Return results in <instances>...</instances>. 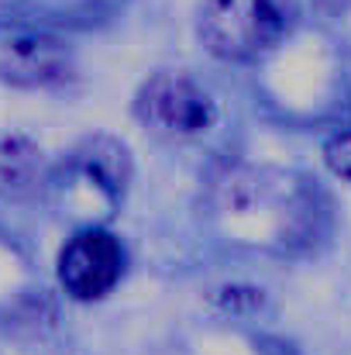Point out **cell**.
Listing matches in <instances>:
<instances>
[{
	"label": "cell",
	"instance_id": "1",
	"mask_svg": "<svg viewBox=\"0 0 351 355\" xmlns=\"http://www.w3.org/2000/svg\"><path fill=\"white\" fill-rule=\"evenodd\" d=\"M293 0H204L197 35L228 62H248L276 49L293 28Z\"/></svg>",
	"mask_w": 351,
	"mask_h": 355
},
{
	"label": "cell",
	"instance_id": "2",
	"mask_svg": "<svg viewBox=\"0 0 351 355\" xmlns=\"http://www.w3.org/2000/svg\"><path fill=\"white\" fill-rule=\"evenodd\" d=\"M134 114L162 138H197L210 131L217 107L210 94L186 73H155L134 97Z\"/></svg>",
	"mask_w": 351,
	"mask_h": 355
},
{
	"label": "cell",
	"instance_id": "3",
	"mask_svg": "<svg viewBox=\"0 0 351 355\" xmlns=\"http://www.w3.org/2000/svg\"><path fill=\"white\" fill-rule=\"evenodd\" d=\"M124 272V248L111 232L87 228L59 252V283L76 300H100Z\"/></svg>",
	"mask_w": 351,
	"mask_h": 355
},
{
	"label": "cell",
	"instance_id": "4",
	"mask_svg": "<svg viewBox=\"0 0 351 355\" xmlns=\"http://www.w3.org/2000/svg\"><path fill=\"white\" fill-rule=\"evenodd\" d=\"M69 69H73V55L52 35L21 31L0 45V80H7L14 87L45 90V87L62 83L69 76Z\"/></svg>",
	"mask_w": 351,
	"mask_h": 355
},
{
	"label": "cell",
	"instance_id": "5",
	"mask_svg": "<svg viewBox=\"0 0 351 355\" xmlns=\"http://www.w3.org/2000/svg\"><path fill=\"white\" fill-rule=\"evenodd\" d=\"M45 159L28 135H0V197L21 200L42 187Z\"/></svg>",
	"mask_w": 351,
	"mask_h": 355
},
{
	"label": "cell",
	"instance_id": "6",
	"mask_svg": "<svg viewBox=\"0 0 351 355\" xmlns=\"http://www.w3.org/2000/svg\"><path fill=\"white\" fill-rule=\"evenodd\" d=\"M76 166L80 173L107 197V200H120L124 187L131 180V159L127 148L114 141V138H90L87 145L76 148Z\"/></svg>",
	"mask_w": 351,
	"mask_h": 355
},
{
	"label": "cell",
	"instance_id": "7",
	"mask_svg": "<svg viewBox=\"0 0 351 355\" xmlns=\"http://www.w3.org/2000/svg\"><path fill=\"white\" fill-rule=\"evenodd\" d=\"M324 162L334 176L348 180L351 183V128L348 131H338L327 145H324Z\"/></svg>",
	"mask_w": 351,
	"mask_h": 355
}]
</instances>
